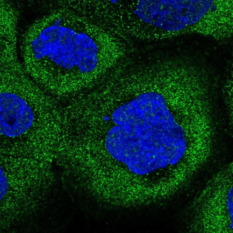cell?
Here are the masks:
<instances>
[{
    "label": "cell",
    "instance_id": "obj_1",
    "mask_svg": "<svg viewBox=\"0 0 233 233\" xmlns=\"http://www.w3.org/2000/svg\"><path fill=\"white\" fill-rule=\"evenodd\" d=\"M112 118L116 125L106 135V149L135 174L143 175L174 165L185 154L184 130L159 93L140 94L116 108Z\"/></svg>",
    "mask_w": 233,
    "mask_h": 233
},
{
    "label": "cell",
    "instance_id": "obj_2",
    "mask_svg": "<svg viewBox=\"0 0 233 233\" xmlns=\"http://www.w3.org/2000/svg\"><path fill=\"white\" fill-rule=\"evenodd\" d=\"M35 57H47L57 65L67 69L75 66L83 73L96 68L98 49L87 34L61 25H54L43 29L31 42Z\"/></svg>",
    "mask_w": 233,
    "mask_h": 233
},
{
    "label": "cell",
    "instance_id": "obj_3",
    "mask_svg": "<svg viewBox=\"0 0 233 233\" xmlns=\"http://www.w3.org/2000/svg\"><path fill=\"white\" fill-rule=\"evenodd\" d=\"M34 119L31 108L21 97L11 93H1V134L11 137L21 135L31 127Z\"/></svg>",
    "mask_w": 233,
    "mask_h": 233
},
{
    "label": "cell",
    "instance_id": "obj_4",
    "mask_svg": "<svg viewBox=\"0 0 233 233\" xmlns=\"http://www.w3.org/2000/svg\"><path fill=\"white\" fill-rule=\"evenodd\" d=\"M0 200H2L7 193L9 184L4 171L1 166L0 172Z\"/></svg>",
    "mask_w": 233,
    "mask_h": 233
}]
</instances>
